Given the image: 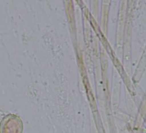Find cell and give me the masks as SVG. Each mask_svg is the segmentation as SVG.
<instances>
[{
  "label": "cell",
  "instance_id": "cell-1",
  "mask_svg": "<svg viewBox=\"0 0 146 133\" xmlns=\"http://www.w3.org/2000/svg\"><path fill=\"white\" fill-rule=\"evenodd\" d=\"M22 119L15 114H8L0 122V133H23Z\"/></svg>",
  "mask_w": 146,
  "mask_h": 133
}]
</instances>
